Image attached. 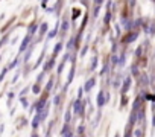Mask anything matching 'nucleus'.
Here are the masks:
<instances>
[{
	"mask_svg": "<svg viewBox=\"0 0 155 137\" xmlns=\"http://www.w3.org/2000/svg\"><path fill=\"white\" fill-rule=\"evenodd\" d=\"M55 64H56V58L55 56H50L49 59H46V62L43 65V72L44 73H50L53 68H55Z\"/></svg>",
	"mask_w": 155,
	"mask_h": 137,
	"instance_id": "obj_9",
	"label": "nucleus"
},
{
	"mask_svg": "<svg viewBox=\"0 0 155 137\" xmlns=\"http://www.w3.org/2000/svg\"><path fill=\"white\" fill-rule=\"evenodd\" d=\"M97 65H99V55L97 53H93L91 61H90V65H88V72H96Z\"/></svg>",
	"mask_w": 155,
	"mask_h": 137,
	"instance_id": "obj_14",
	"label": "nucleus"
},
{
	"mask_svg": "<svg viewBox=\"0 0 155 137\" xmlns=\"http://www.w3.org/2000/svg\"><path fill=\"white\" fill-rule=\"evenodd\" d=\"M104 3H105V0H93V5H91V18L93 20H96L99 17V12H101V8Z\"/></svg>",
	"mask_w": 155,
	"mask_h": 137,
	"instance_id": "obj_7",
	"label": "nucleus"
},
{
	"mask_svg": "<svg viewBox=\"0 0 155 137\" xmlns=\"http://www.w3.org/2000/svg\"><path fill=\"white\" fill-rule=\"evenodd\" d=\"M153 59H155V49H153Z\"/></svg>",
	"mask_w": 155,
	"mask_h": 137,
	"instance_id": "obj_31",
	"label": "nucleus"
},
{
	"mask_svg": "<svg viewBox=\"0 0 155 137\" xmlns=\"http://www.w3.org/2000/svg\"><path fill=\"white\" fill-rule=\"evenodd\" d=\"M134 137H146V132L140 126H135L134 128Z\"/></svg>",
	"mask_w": 155,
	"mask_h": 137,
	"instance_id": "obj_25",
	"label": "nucleus"
},
{
	"mask_svg": "<svg viewBox=\"0 0 155 137\" xmlns=\"http://www.w3.org/2000/svg\"><path fill=\"white\" fill-rule=\"evenodd\" d=\"M73 126H74L73 123H62V126H61V129H59V137H65V134H67Z\"/></svg>",
	"mask_w": 155,
	"mask_h": 137,
	"instance_id": "obj_17",
	"label": "nucleus"
},
{
	"mask_svg": "<svg viewBox=\"0 0 155 137\" xmlns=\"http://www.w3.org/2000/svg\"><path fill=\"white\" fill-rule=\"evenodd\" d=\"M76 134L79 137H87V131H88V126L85 125V120H82L79 125H76Z\"/></svg>",
	"mask_w": 155,
	"mask_h": 137,
	"instance_id": "obj_12",
	"label": "nucleus"
},
{
	"mask_svg": "<svg viewBox=\"0 0 155 137\" xmlns=\"http://www.w3.org/2000/svg\"><path fill=\"white\" fill-rule=\"evenodd\" d=\"M74 137H79V135H78V134H74Z\"/></svg>",
	"mask_w": 155,
	"mask_h": 137,
	"instance_id": "obj_32",
	"label": "nucleus"
},
{
	"mask_svg": "<svg viewBox=\"0 0 155 137\" xmlns=\"http://www.w3.org/2000/svg\"><path fill=\"white\" fill-rule=\"evenodd\" d=\"M125 2V11L134 14V9L137 8V0H123Z\"/></svg>",
	"mask_w": 155,
	"mask_h": 137,
	"instance_id": "obj_16",
	"label": "nucleus"
},
{
	"mask_svg": "<svg viewBox=\"0 0 155 137\" xmlns=\"http://www.w3.org/2000/svg\"><path fill=\"white\" fill-rule=\"evenodd\" d=\"M31 92H32L35 96H41V93L44 92V89L41 87V84H37V82H34V85L31 87Z\"/></svg>",
	"mask_w": 155,
	"mask_h": 137,
	"instance_id": "obj_18",
	"label": "nucleus"
},
{
	"mask_svg": "<svg viewBox=\"0 0 155 137\" xmlns=\"http://www.w3.org/2000/svg\"><path fill=\"white\" fill-rule=\"evenodd\" d=\"M70 17H68V14H64L62 15V18H61V26H59V40H65V37H67V34H68V31H70Z\"/></svg>",
	"mask_w": 155,
	"mask_h": 137,
	"instance_id": "obj_1",
	"label": "nucleus"
},
{
	"mask_svg": "<svg viewBox=\"0 0 155 137\" xmlns=\"http://www.w3.org/2000/svg\"><path fill=\"white\" fill-rule=\"evenodd\" d=\"M20 105H21V107H23L25 110H29L32 104H31L29 98H28V96H25V98H20Z\"/></svg>",
	"mask_w": 155,
	"mask_h": 137,
	"instance_id": "obj_20",
	"label": "nucleus"
},
{
	"mask_svg": "<svg viewBox=\"0 0 155 137\" xmlns=\"http://www.w3.org/2000/svg\"><path fill=\"white\" fill-rule=\"evenodd\" d=\"M79 15H81V9L79 8H73L71 9V22H76L78 18H79Z\"/></svg>",
	"mask_w": 155,
	"mask_h": 137,
	"instance_id": "obj_23",
	"label": "nucleus"
},
{
	"mask_svg": "<svg viewBox=\"0 0 155 137\" xmlns=\"http://www.w3.org/2000/svg\"><path fill=\"white\" fill-rule=\"evenodd\" d=\"M140 34H141V31H135V29H132V31L126 32V34L120 38V43H122L123 46H129V44H132L134 41L138 40Z\"/></svg>",
	"mask_w": 155,
	"mask_h": 137,
	"instance_id": "obj_2",
	"label": "nucleus"
},
{
	"mask_svg": "<svg viewBox=\"0 0 155 137\" xmlns=\"http://www.w3.org/2000/svg\"><path fill=\"white\" fill-rule=\"evenodd\" d=\"M38 29H40V25H37V23L34 22V23L29 25V28H28V34L32 35V37H35V34H38Z\"/></svg>",
	"mask_w": 155,
	"mask_h": 137,
	"instance_id": "obj_19",
	"label": "nucleus"
},
{
	"mask_svg": "<svg viewBox=\"0 0 155 137\" xmlns=\"http://www.w3.org/2000/svg\"><path fill=\"white\" fill-rule=\"evenodd\" d=\"M56 79H58V78H56L55 75H52V76H50V78L47 79V82H46V85H44V92H46V93H49V95H50V93H52V92L55 90V85H56Z\"/></svg>",
	"mask_w": 155,
	"mask_h": 137,
	"instance_id": "obj_11",
	"label": "nucleus"
},
{
	"mask_svg": "<svg viewBox=\"0 0 155 137\" xmlns=\"http://www.w3.org/2000/svg\"><path fill=\"white\" fill-rule=\"evenodd\" d=\"M28 123H29V122H28V119H26V117H18V119H17V128H18V129L25 128Z\"/></svg>",
	"mask_w": 155,
	"mask_h": 137,
	"instance_id": "obj_22",
	"label": "nucleus"
},
{
	"mask_svg": "<svg viewBox=\"0 0 155 137\" xmlns=\"http://www.w3.org/2000/svg\"><path fill=\"white\" fill-rule=\"evenodd\" d=\"M125 72L122 70H117L113 73V79H111V89L116 90V92H120V87H122V82H123V78H125Z\"/></svg>",
	"mask_w": 155,
	"mask_h": 137,
	"instance_id": "obj_3",
	"label": "nucleus"
},
{
	"mask_svg": "<svg viewBox=\"0 0 155 137\" xmlns=\"http://www.w3.org/2000/svg\"><path fill=\"white\" fill-rule=\"evenodd\" d=\"M128 104H129V98H128V95H126V96H120V104H119V108H120V110H125Z\"/></svg>",
	"mask_w": 155,
	"mask_h": 137,
	"instance_id": "obj_21",
	"label": "nucleus"
},
{
	"mask_svg": "<svg viewBox=\"0 0 155 137\" xmlns=\"http://www.w3.org/2000/svg\"><path fill=\"white\" fill-rule=\"evenodd\" d=\"M31 137H41V135L38 134V131H32L31 132Z\"/></svg>",
	"mask_w": 155,
	"mask_h": 137,
	"instance_id": "obj_29",
	"label": "nucleus"
},
{
	"mask_svg": "<svg viewBox=\"0 0 155 137\" xmlns=\"http://www.w3.org/2000/svg\"><path fill=\"white\" fill-rule=\"evenodd\" d=\"M65 47V43L62 41V40H59L56 44H55V47H53V52H52V56H55V58H58V55L59 53H62V49Z\"/></svg>",
	"mask_w": 155,
	"mask_h": 137,
	"instance_id": "obj_15",
	"label": "nucleus"
},
{
	"mask_svg": "<svg viewBox=\"0 0 155 137\" xmlns=\"http://www.w3.org/2000/svg\"><path fill=\"white\" fill-rule=\"evenodd\" d=\"M84 93H85V92H84V87L81 85L79 89H78V98H79V99H84Z\"/></svg>",
	"mask_w": 155,
	"mask_h": 137,
	"instance_id": "obj_28",
	"label": "nucleus"
},
{
	"mask_svg": "<svg viewBox=\"0 0 155 137\" xmlns=\"http://www.w3.org/2000/svg\"><path fill=\"white\" fill-rule=\"evenodd\" d=\"M31 92V87H25L21 92H20V98H25V96H28V93Z\"/></svg>",
	"mask_w": 155,
	"mask_h": 137,
	"instance_id": "obj_27",
	"label": "nucleus"
},
{
	"mask_svg": "<svg viewBox=\"0 0 155 137\" xmlns=\"http://www.w3.org/2000/svg\"><path fill=\"white\" fill-rule=\"evenodd\" d=\"M114 137H122V135H120V132H116V135H114Z\"/></svg>",
	"mask_w": 155,
	"mask_h": 137,
	"instance_id": "obj_30",
	"label": "nucleus"
},
{
	"mask_svg": "<svg viewBox=\"0 0 155 137\" xmlns=\"http://www.w3.org/2000/svg\"><path fill=\"white\" fill-rule=\"evenodd\" d=\"M44 78H46V73H44V72H40L38 76H37V79H35V82H37V84H43Z\"/></svg>",
	"mask_w": 155,
	"mask_h": 137,
	"instance_id": "obj_26",
	"label": "nucleus"
},
{
	"mask_svg": "<svg viewBox=\"0 0 155 137\" xmlns=\"http://www.w3.org/2000/svg\"><path fill=\"white\" fill-rule=\"evenodd\" d=\"M96 84H97V78H96V75H93V76H88L85 81H84V92L87 93V95H90L91 93V90L96 87Z\"/></svg>",
	"mask_w": 155,
	"mask_h": 137,
	"instance_id": "obj_6",
	"label": "nucleus"
},
{
	"mask_svg": "<svg viewBox=\"0 0 155 137\" xmlns=\"http://www.w3.org/2000/svg\"><path fill=\"white\" fill-rule=\"evenodd\" d=\"M113 17H114L113 9H105V14H104V28H105V29H108V28H110Z\"/></svg>",
	"mask_w": 155,
	"mask_h": 137,
	"instance_id": "obj_13",
	"label": "nucleus"
},
{
	"mask_svg": "<svg viewBox=\"0 0 155 137\" xmlns=\"http://www.w3.org/2000/svg\"><path fill=\"white\" fill-rule=\"evenodd\" d=\"M88 49H90V43H85V44L79 49V56H82V58H84V56L88 53Z\"/></svg>",
	"mask_w": 155,
	"mask_h": 137,
	"instance_id": "obj_24",
	"label": "nucleus"
},
{
	"mask_svg": "<svg viewBox=\"0 0 155 137\" xmlns=\"http://www.w3.org/2000/svg\"><path fill=\"white\" fill-rule=\"evenodd\" d=\"M74 116H73V110H71V105L68 104L65 111H64V123H73L74 125Z\"/></svg>",
	"mask_w": 155,
	"mask_h": 137,
	"instance_id": "obj_10",
	"label": "nucleus"
},
{
	"mask_svg": "<svg viewBox=\"0 0 155 137\" xmlns=\"http://www.w3.org/2000/svg\"><path fill=\"white\" fill-rule=\"evenodd\" d=\"M132 76L129 75V72L125 75V78H123V82H122V87H120V96H126L128 93H129V90H131V87H132Z\"/></svg>",
	"mask_w": 155,
	"mask_h": 137,
	"instance_id": "obj_5",
	"label": "nucleus"
},
{
	"mask_svg": "<svg viewBox=\"0 0 155 137\" xmlns=\"http://www.w3.org/2000/svg\"><path fill=\"white\" fill-rule=\"evenodd\" d=\"M141 72H143V68H141V65H140L137 61H134V62L129 65V75H131L134 79H137V78L141 75Z\"/></svg>",
	"mask_w": 155,
	"mask_h": 137,
	"instance_id": "obj_8",
	"label": "nucleus"
},
{
	"mask_svg": "<svg viewBox=\"0 0 155 137\" xmlns=\"http://www.w3.org/2000/svg\"><path fill=\"white\" fill-rule=\"evenodd\" d=\"M108 104H110V101L107 98V90L105 89H101L97 92V95H96V107H97V110H102Z\"/></svg>",
	"mask_w": 155,
	"mask_h": 137,
	"instance_id": "obj_4",
	"label": "nucleus"
}]
</instances>
